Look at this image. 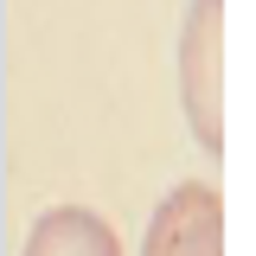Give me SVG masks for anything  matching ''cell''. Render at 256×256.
I'll return each mask as SVG.
<instances>
[{
  "instance_id": "cell-2",
  "label": "cell",
  "mask_w": 256,
  "mask_h": 256,
  "mask_svg": "<svg viewBox=\"0 0 256 256\" xmlns=\"http://www.w3.org/2000/svg\"><path fill=\"white\" fill-rule=\"evenodd\" d=\"M141 256H224V205L205 180H180L154 205Z\"/></svg>"
},
{
  "instance_id": "cell-3",
  "label": "cell",
  "mask_w": 256,
  "mask_h": 256,
  "mask_svg": "<svg viewBox=\"0 0 256 256\" xmlns=\"http://www.w3.org/2000/svg\"><path fill=\"white\" fill-rule=\"evenodd\" d=\"M20 256H122V237L90 205H52L26 230V250Z\"/></svg>"
},
{
  "instance_id": "cell-1",
  "label": "cell",
  "mask_w": 256,
  "mask_h": 256,
  "mask_svg": "<svg viewBox=\"0 0 256 256\" xmlns=\"http://www.w3.org/2000/svg\"><path fill=\"white\" fill-rule=\"evenodd\" d=\"M180 109L205 154H224V0H192L180 26Z\"/></svg>"
}]
</instances>
